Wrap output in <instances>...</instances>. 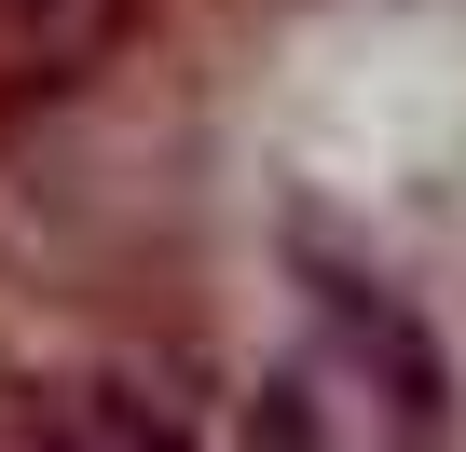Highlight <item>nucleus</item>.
<instances>
[{
	"mask_svg": "<svg viewBox=\"0 0 466 452\" xmlns=\"http://www.w3.org/2000/svg\"><path fill=\"white\" fill-rule=\"evenodd\" d=\"M137 28V0H0V83L15 96H56L83 69H110Z\"/></svg>",
	"mask_w": 466,
	"mask_h": 452,
	"instance_id": "obj_1",
	"label": "nucleus"
},
{
	"mask_svg": "<svg viewBox=\"0 0 466 452\" xmlns=\"http://www.w3.org/2000/svg\"><path fill=\"white\" fill-rule=\"evenodd\" d=\"M0 452H178V438H165L137 397H110V384H96V397H56L28 438H0Z\"/></svg>",
	"mask_w": 466,
	"mask_h": 452,
	"instance_id": "obj_2",
	"label": "nucleus"
}]
</instances>
